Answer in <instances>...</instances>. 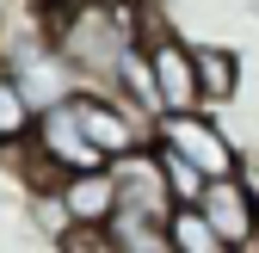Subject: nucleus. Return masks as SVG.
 <instances>
[{"mask_svg":"<svg viewBox=\"0 0 259 253\" xmlns=\"http://www.w3.org/2000/svg\"><path fill=\"white\" fill-rule=\"evenodd\" d=\"M130 19L111 7V0H93V7H80L74 19H68V31H62V50H68L80 68H93V74H111V68H123V56H130Z\"/></svg>","mask_w":259,"mask_h":253,"instance_id":"nucleus-1","label":"nucleus"},{"mask_svg":"<svg viewBox=\"0 0 259 253\" xmlns=\"http://www.w3.org/2000/svg\"><path fill=\"white\" fill-rule=\"evenodd\" d=\"M198 210L216 223L222 247H253V241H259V204H253V192H247L235 173H216V179H204Z\"/></svg>","mask_w":259,"mask_h":253,"instance_id":"nucleus-2","label":"nucleus"},{"mask_svg":"<svg viewBox=\"0 0 259 253\" xmlns=\"http://www.w3.org/2000/svg\"><path fill=\"white\" fill-rule=\"evenodd\" d=\"M31 136H37V148L50 154V161L62 167V173H80V167H105V148L93 142L87 130H80V117H74V105L68 99H56L37 123H31Z\"/></svg>","mask_w":259,"mask_h":253,"instance_id":"nucleus-3","label":"nucleus"},{"mask_svg":"<svg viewBox=\"0 0 259 253\" xmlns=\"http://www.w3.org/2000/svg\"><path fill=\"white\" fill-rule=\"evenodd\" d=\"M160 148L185 154L204 179L235 173V148L222 142V130H216V123H204V117H191V111H167V123H160Z\"/></svg>","mask_w":259,"mask_h":253,"instance_id":"nucleus-4","label":"nucleus"},{"mask_svg":"<svg viewBox=\"0 0 259 253\" xmlns=\"http://www.w3.org/2000/svg\"><path fill=\"white\" fill-rule=\"evenodd\" d=\"M117 204L123 210H142V216H160L167 223L173 216V185H167V167H160V154H142V148H130L117 154Z\"/></svg>","mask_w":259,"mask_h":253,"instance_id":"nucleus-5","label":"nucleus"},{"mask_svg":"<svg viewBox=\"0 0 259 253\" xmlns=\"http://www.w3.org/2000/svg\"><path fill=\"white\" fill-rule=\"evenodd\" d=\"M148 74H154L160 111H191V105L204 99V87H198V56H191L185 44H173V37H154V44H148Z\"/></svg>","mask_w":259,"mask_h":253,"instance_id":"nucleus-6","label":"nucleus"},{"mask_svg":"<svg viewBox=\"0 0 259 253\" xmlns=\"http://www.w3.org/2000/svg\"><path fill=\"white\" fill-rule=\"evenodd\" d=\"M62 210H68L74 229H105L111 210H117V179L105 167H80L62 179Z\"/></svg>","mask_w":259,"mask_h":253,"instance_id":"nucleus-7","label":"nucleus"},{"mask_svg":"<svg viewBox=\"0 0 259 253\" xmlns=\"http://www.w3.org/2000/svg\"><path fill=\"white\" fill-rule=\"evenodd\" d=\"M68 105H74V117H80V130H87L93 142L105 148V161H111V154H130V148L142 142L136 117H130V111H117L111 99H93V93H74Z\"/></svg>","mask_w":259,"mask_h":253,"instance_id":"nucleus-8","label":"nucleus"},{"mask_svg":"<svg viewBox=\"0 0 259 253\" xmlns=\"http://www.w3.org/2000/svg\"><path fill=\"white\" fill-rule=\"evenodd\" d=\"M111 247H123V253H160V247H173L167 241V223H160V216H142V210H111Z\"/></svg>","mask_w":259,"mask_h":253,"instance_id":"nucleus-9","label":"nucleus"},{"mask_svg":"<svg viewBox=\"0 0 259 253\" xmlns=\"http://www.w3.org/2000/svg\"><path fill=\"white\" fill-rule=\"evenodd\" d=\"M167 241H173L179 253H222V235H216V223H210L198 204H173V216H167Z\"/></svg>","mask_w":259,"mask_h":253,"instance_id":"nucleus-10","label":"nucleus"},{"mask_svg":"<svg viewBox=\"0 0 259 253\" xmlns=\"http://www.w3.org/2000/svg\"><path fill=\"white\" fill-rule=\"evenodd\" d=\"M31 123H37V111H31V93H25L13 74H0V142H19Z\"/></svg>","mask_w":259,"mask_h":253,"instance_id":"nucleus-11","label":"nucleus"},{"mask_svg":"<svg viewBox=\"0 0 259 253\" xmlns=\"http://www.w3.org/2000/svg\"><path fill=\"white\" fill-rule=\"evenodd\" d=\"M198 56V87H204V99H229L235 93V56L229 50H191Z\"/></svg>","mask_w":259,"mask_h":253,"instance_id":"nucleus-12","label":"nucleus"},{"mask_svg":"<svg viewBox=\"0 0 259 253\" xmlns=\"http://www.w3.org/2000/svg\"><path fill=\"white\" fill-rule=\"evenodd\" d=\"M160 167H167V185H173V198H179V204H198V192H204V173L191 167L185 154L160 148Z\"/></svg>","mask_w":259,"mask_h":253,"instance_id":"nucleus-13","label":"nucleus"}]
</instances>
